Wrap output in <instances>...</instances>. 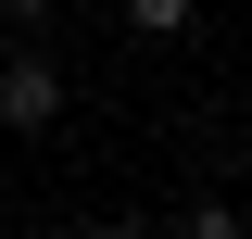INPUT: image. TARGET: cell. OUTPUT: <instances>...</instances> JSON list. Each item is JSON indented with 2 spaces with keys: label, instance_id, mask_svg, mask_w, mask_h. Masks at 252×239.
Listing matches in <instances>:
<instances>
[{
  "label": "cell",
  "instance_id": "obj_3",
  "mask_svg": "<svg viewBox=\"0 0 252 239\" xmlns=\"http://www.w3.org/2000/svg\"><path fill=\"white\" fill-rule=\"evenodd\" d=\"M0 26L13 38H51V0H0Z\"/></svg>",
  "mask_w": 252,
  "mask_h": 239
},
{
  "label": "cell",
  "instance_id": "obj_2",
  "mask_svg": "<svg viewBox=\"0 0 252 239\" xmlns=\"http://www.w3.org/2000/svg\"><path fill=\"white\" fill-rule=\"evenodd\" d=\"M189 13H202V0H126V26H139V38H189Z\"/></svg>",
  "mask_w": 252,
  "mask_h": 239
},
{
  "label": "cell",
  "instance_id": "obj_1",
  "mask_svg": "<svg viewBox=\"0 0 252 239\" xmlns=\"http://www.w3.org/2000/svg\"><path fill=\"white\" fill-rule=\"evenodd\" d=\"M0 126L13 139H38V126H63V51H0Z\"/></svg>",
  "mask_w": 252,
  "mask_h": 239
}]
</instances>
